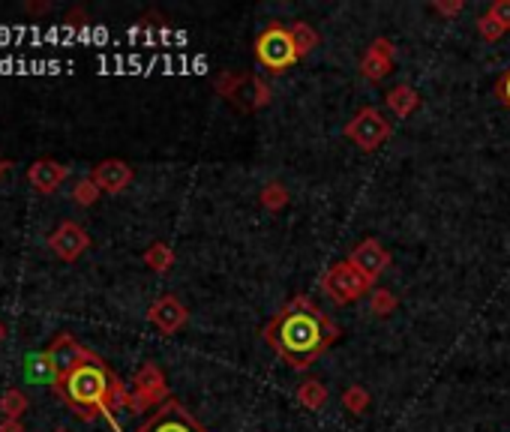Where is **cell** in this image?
<instances>
[{"mask_svg": "<svg viewBox=\"0 0 510 432\" xmlns=\"http://www.w3.org/2000/svg\"><path fill=\"white\" fill-rule=\"evenodd\" d=\"M262 336L285 360V367L304 373L340 340V324L313 298L298 295L262 327Z\"/></svg>", "mask_w": 510, "mask_h": 432, "instance_id": "6da1fadb", "label": "cell"}, {"mask_svg": "<svg viewBox=\"0 0 510 432\" xmlns=\"http://www.w3.org/2000/svg\"><path fill=\"white\" fill-rule=\"evenodd\" d=\"M51 391L73 409V414H79L82 420L106 418L111 423V429L120 432L115 411L129 409V387L111 373L108 364L97 351L82 367H75L69 376L57 378L51 384Z\"/></svg>", "mask_w": 510, "mask_h": 432, "instance_id": "7a4b0ae2", "label": "cell"}, {"mask_svg": "<svg viewBox=\"0 0 510 432\" xmlns=\"http://www.w3.org/2000/svg\"><path fill=\"white\" fill-rule=\"evenodd\" d=\"M373 289H376V282H369L367 276H363L358 267L349 262V258H345V262L331 264L322 273V291L340 307H349V304H354V300L367 298Z\"/></svg>", "mask_w": 510, "mask_h": 432, "instance_id": "3957f363", "label": "cell"}, {"mask_svg": "<svg viewBox=\"0 0 510 432\" xmlns=\"http://www.w3.org/2000/svg\"><path fill=\"white\" fill-rule=\"evenodd\" d=\"M255 60L267 69V73H285V69L295 66L300 57H298L295 42H291L289 28H282V24H271V28H264L262 33H258Z\"/></svg>", "mask_w": 510, "mask_h": 432, "instance_id": "277c9868", "label": "cell"}, {"mask_svg": "<svg viewBox=\"0 0 510 432\" xmlns=\"http://www.w3.org/2000/svg\"><path fill=\"white\" fill-rule=\"evenodd\" d=\"M345 135H349V142L358 144L363 153H373L393 135V126L382 111L367 106V108H360L349 124H345Z\"/></svg>", "mask_w": 510, "mask_h": 432, "instance_id": "5b68a950", "label": "cell"}, {"mask_svg": "<svg viewBox=\"0 0 510 432\" xmlns=\"http://www.w3.org/2000/svg\"><path fill=\"white\" fill-rule=\"evenodd\" d=\"M169 384L166 376L157 364H142L133 378V391H129V411H144V409H160L162 402H169Z\"/></svg>", "mask_w": 510, "mask_h": 432, "instance_id": "8992f818", "label": "cell"}, {"mask_svg": "<svg viewBox=\"0 0 510 432\" xmlns=\"http://www.w3.org/2000/svg\"><path fill=\"white\" fill-rule=\"evenodd\" d=\"M135 432H211V429H207L204 423H198L193 414H189V409H184L177 400H169Z\"/></svg>", "mask_w": 510, "mask_h": 432, "instance_id": "52a82bcc", "label": "cell"}, {"mask_svg": "<svg viewBox=\"0 0 510 432\" xmlns=\"http://www.w3.org/2000/svg\"><path fill=\"white\" fill-rule=\"evenodd\" d=\"M349 262L358 267V271L367 276L369 282H378V276H382L387 267H391V253H387V249L382 246V240L367 238V240H360V244L349 253Z\"/></svg>", "mask_w": 510, "mask_h": 432, "instance_id": "ba28073f", "label": "cell"}, {"mask_svg": "<svg viewBox=\"0 0 510 432\" xmlns=\"http://www.w3.org/2000/svg\"><path fill=\"white\" fill-rule=\"evenodd\" d=\"M48 246H51V253H55L57 258H64V262H75V258L91 246V238L79 222L66 220L48 235Z\"/></svg>", "mask_w": 510, "mask_h": 432, "instance_id": "9c48e42d", "label": "cell"}, {"mask_svg": "<svg viewBox=\"0 0 510 432\" xmlns=\"http://www.w3.org/2000/svg\"><path fill=\"white\" fill-rule=\"evenodd\" d=\"M48 358H51V364H55V369H57V376L64 378V376H69L73 373L75 367H82L84 360L91 358V349H84V345L75 340L73 333H57L55 340H51V345H48Z\"/></svg>", "mask_w": 510, "mask_h": 432, "instance_id": "30bf717a", "label": "cell"}, {"mask_svg": "<svg viewBox=\"0 0 510 432\" xmlns=\"http://www.w3.org/2000/svg\"><path fill=\"white\" fill-rule=\"evenodd\" d=\"M148 322L157 327L160 333L175 336L180 327L189 322V309L180 304L175 295H162L160 300H153L148 309Z\"/></svg>", "mask_w": 510, "mask_h": 432, "instance_id": "8fae6325", "label": "cell"}, {"mask_svg": "<svg viewBox=\"0 0 510 432\" xmlns=\"http://www.w3.org/2000/svg\"><path fill=\"white\" fill-rule=\"evenodd\" d=\"M91 177L102 193L115 195V193H124V189L133 184V168H129V162L124 160H102L93 166Z\"/></svg>", "mask_w": 510, "mask_h": 432, "instance_id": "7c38bea8", "label": "cell"}, {"mask_svg": "<svg viewBox=\"0 0 510 432\" xmlns=\"http://www.w3.org/2000/svg\"><path fill=\"white\" fill-rule=\"evenodd\" d=\"M393 69V42L378 37L373 39V46L367 48V55L360 60V73L367 75L369 82H382L391 75Z\"/></svg>", "mask_w": 510, "mask_h": 432, "instance_id": "4fadbf2b", "label": "cell"}, {"mask_svg": "<svg viewBox=\"0 0 510 432\" xmlns=\"http://www.w3.org/2000/svg\"><path fill=\"white\" fill-rule=\"evenodd\" d=\"M69 177V168L57 160H37L28 168V184L42 195H51Z\"/></svg>", "mask_w": 510, "mask_h": 432, "instance_id": "5bb4252c", "label": "cell"}, {"mask_svg": "<svg viewBox=\"0 0 510 432\" xmlns=\"http://www.w3.org/2000/svg\"><path fill=\"white\" fill-rule=\"evenodd\" d=\"M420 106V97L411 84H396V88L387 93V108L393 111L396 117H411Z\"/></svg>", "mask_w": 510, "mask_h": 432, "instance_id": "9a60e30c", "label": "cell"}, {"mask_svg": "<svg viewBox=\"0 0 510 432\" xmlns=\"http://www.w3.org/2000/svg\"><path fill=\"white\" fill-rule=\"evenodd\" d=\"M327 400H331V393H327V384H322L318 378H307V382L298 387V402L304 405L307 411L324 409Z\"/></svg>", "mask_w": 510, "mask_h": 432, "instance_id": "2e32d148", "label": "cell"}, {"mask_svg": "<svg viewBox=\"0 0 510 432\" xmlns=\"http://www.w3.org/2000/svg\"><path fill=\"white\" fill-rule=\"evenodd\" d=\"M142 258L153 273H169L171 267H175V249H171L169 244H162V240H157V244H151L148 249H144Z\"/></svg>", "mask_w": 510, "mask_h": 432, "instance_id": "e0dca14e", "label": "cell"}, {"mask_svg": "<svg viewBox=\"0 0 510 432\" xmlns=\"http://www.w3.org/2000/svg\"><path fill=\"white\" fill-rule=\"evenodd\" d=\"M291 42H295V48H298V57H307L309 51H316L318 48V42H322V37H318V30L316 28H309L307 22H291Z\"/></svg>", "mask_w": 510, "mask_h": 432, "instance_id": "ac0fdd59", "label": "cell"}, {"mask_svg": "<svg viewBox=\"0 0 510 432\" xmlns=\"http://www.w3.org/2000/svg\"><path fill=\"white\" fill-rule=\"evenodd\" d=\"M28 396L19 387H6L4 393H0V414H4L6 420H22V414L28 411Z\"/></svg>", "mask_w": 510, "mask_h": 432, "instance_id": "d6986e66", "label": "cell"}, {"mask_svg": "<svg viewBox=\"0 0 510 432\" xmlns=\"http://www.w3.org/2000/svg\"><path fill=\"white\" fill-rule=\"evenodd\" d=\"M28 376L33 378V382H57V369L55 364H51L48 351H39V354H28Z\"/></svg>", "mask_w": 510, "mask_h": 432, "instance_id": "ffe728a7", "label": "cell"}, {"mask_svg": "<svg viewBox=\"0 0 510 432\" xmlns=\"http://www.w3.org/2000/svg\"><path fill=\"white\" fill-rule=\"evenodd\" d=\"M396 307H400V300H396L393 291H387V289H373V291H369V313H373V315L387 318L391 313H396Z\"/></svg>", "mask_w": 510, "mask_h": 432, "instance_id": "44dd1931", "label": "cell"}, {"mask_svg": "<svg viewBox=\"0 0 510 432\" xmlns=\"http://www.w3.org/2000/svg\"><path fill=\"white\" fill-rule=\"evenodd\" d=\"M258 202H262V207H267V211H282V207L289 204V189H285V184H280V180H271V184L262 189Z\"/></svg>", "mask_w": 510, "mask_h": 432, "instance_id": "7402d4cb", "label": "cell"}, {"mask_svg": "<svg viewBox=\"0 0 510 432\" xmlns=\"http://www.w3.org/2000/svg\"><path fill=\"white\" fill-rule=\"evenodd\" d=\"M99 195H102V189L93 184V177H82V180H75V186H73V202L79 204V207H91V204H97L99 202Z\"/></svg>", "mask_w": 510, "mask_h": 432, "instance_id": "603a6c76", "label": "cell"}, {"mask_svg": "<svg viewBox=\"0 0 510 432\" xmlns=\"http://www.w3.org/2000/svg\"><path fill=\"white\" fill-rule=\"evenodd\" d=\"M342 405L349 409L351 414H363L369 409V393L363 391L360 384H351V387H345L342 391Z\"/></svg>", "mask_w": 510, "mask_h": 432, "instance_id": "cb8c5ba5", "label": "cell"}, {"mask_svg": "<svg viewBox=\"0 0 510 432\" xmlns=\"http://www.w3.org/2000/svg\"><path fill=\"white\" fill-rule=\"evenodd\" d=\"M249 79L246 75H238V73H222L220 79H216V91H220V97H226L235 102L238 97V88H244Z\"/></svg>", "mask_w": 510, "mask_h": 432, "instance_id": "d4e9b609", "label": "cell"}, {"mask_svg": "<svg viewBox=\"0 0 510 432\" xmlns=\"http://www.w3.org/2000/svg\"><path fill=\"white\" fill-rule=\"evenodd\" d=\"M478 33H480V37L487 39V42H498L501 37H505L507 30L501 28V24H498L496 19H492L489 13H483L480 19H478Z\"/></svg>", "mask_w": 510, "mask_h": 432, "instance_id": "484cf974", "label": "cell"}, {"mask_svg": "<svg viewBox=\"0 0 510 432\" xmlns=\"http://www.w3.org/2000/svg\"><path fill=\"white\" fill-rule=\"evenodd\" d=\"M489 15H492V19H496L505 30H510V0H496V4L489 6Z\"/></svg>", "mask_w": 510, "mask_h": 432, "instance_id": "4316f807", "label": "cell"}, {"mask_svg": "<svg viewBox=\"0 0 510 432\" xmlns=\"http://www.w3.org/2000/svg\"><path fill=\"white\" fill-rule=\"evenodd\" d=\"M249 84L255 88V99H253V108H264L271 102V88L264 84V79H249Z\"/></svg>", "mask_w": 510, "mask_h": 432, "instance_id": "83f0119b", "label": "cell"}, {"mask_svg": "<svg viewBox=\"0 0 510 432\" xmlns=\"http://www.w3.org/2000/svg\"><path fill=\"white\" fill-rule=\"evenodd\" d=\"M462 0H436V4H432V10H436L438 15H447V19H451V15H460L462 13Z\"/></svg>", "mask_w": 510, "mask_h": 432, "instance_id": "f1b7e54d", "label": "cell"}, {"mask_svg": "<svg viewBox=\"0 0 510 432\" xmlns=\"http://www.w3.org/2000/svg\"><path fill=\"white\" fill-rule=\"evenodd\" d=\"M496 97L501 99V106H507V108H510V69L498 79V84H496Z\"/></svg>", "mask_w": 510, "mask_h": 432, "instance_id": "f546056e", "label": "cell"}, {"mask_svg": "<svg viewBox=\"0 0 510 432\" xmlns=\"http://www.w3.org/2000/svg\"><path fill=\"white\" fill-rule=\"evenodd\" d=\"M0 432H24V427H22V420H0Z\"/></svg>", "mask_w": 510, "mask_h": 432, "instance_id": "4dcf8cb0", "label": "cell"}, {"mask_svg": "<svg viewBox=\"0 0 510 432\" xmlns=\"http://www.w3.org/2000/svg\"><path fill=\"white\" fill-rule=\"evenodd\" d=\"M51 4H28V13H48Z\"/></svg>", "mask_w": 510, "mask_h": 432, "instance_id": "1f68e13d", "label": "cell"}, {"mask_svg": "<svg viewBox=\"0 0 510 432\" xmlns=\"http://www.w3.org/2000/svg\"><path fill=\"white\" fill-rule=\"evenodd\" d=\"M10 168H13V162H10V160H0V177H4Z\"/></svg>", "mask_w": 510, "mask_h": 432, "instance_id": "d6a6232c", "label": "cell"}, {"mask_svg": "<svg viewBox=\"0 0 510 432\" xmlns=\"http://www.w3.org/2000/svg\"><path fill=\"white\" fill-rule=\"evenodd\" d=\"M4 336H6V327H4V324H0V342H4Z\"/></svg>", "mask_w": 510, "mask_h": 432, "instance_id": "836d02e7", "label": "cell"}, {"mask_svg": "<svg viewBox=\"0 0 510 432\" xmlns=\"http://www.w3.org/2000/svg\"><path fill=\"white\" fill-rule=\"evenodd\" d=\"M55 432H69V429H64V427H60V429H55Z\"/></svg>", "mask_w": 510, "mask_h": 432, "instance_id": "e575fe53", "label": "cell"}]
</instances>
